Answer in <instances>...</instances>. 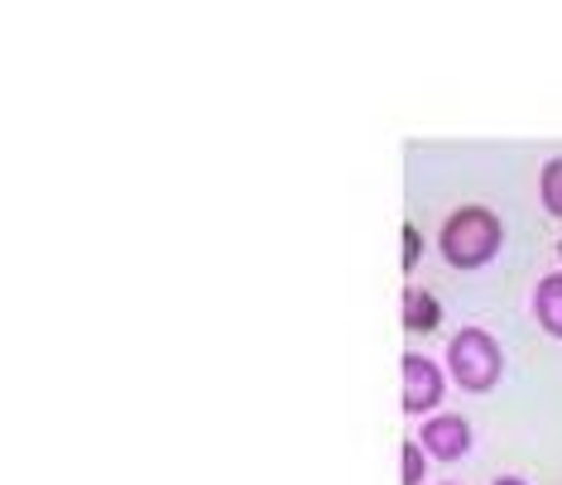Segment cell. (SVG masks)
Returning a JSON list of instances; mask_svg holds the SVG:
<instances>
[{
  "instance_id": "4",
  "label": "cell",
  "mask_w": 562,
  "mask_h": 485,
  "mask_svg": "<svg viewBox=\"0 0 562 485\" xmlns=\"http://www.w3.org/2000/svg\"><path fill=\"white\" fill-rule=\"evenodd\" d=\"M418 447H424L428 456H438V462H462L471 452V424L462 414H438L418 432Z\"/></svg>"
},
{
  "instance_id": "11",
  "label": "cell",
  "mask_w": 562,
  "mask_h": 485,
  "mask_svg": "<svg viewBox=\"0 0 562 485\" xmlns=\"http://www.w3.org/2000/svg\"><path fill=\"white\" fill-rule=\"evenodd\" d=\"M558 255H562V240H558Z\"/></svg>"
},
{
  "instance_id": "2",
  "label": "cell",
  "mask_w": 562,
  "mask_h": 485,
  "mask_svg": "<svg viewBox=\"0 0 562 485\" xmlns=\"http://www.w3.org/2000/svg\"><path fill=\"white\" fill-rule=\"evenodd\" d=\"M447 365H452L457 385L471 390V394H485L495 380H501V370H505L495 337H491V331H481V327H462V331H457L452 347H447Z\"/></svg>"
},
{
  "instance_id": "8",
  "label": "cell",
  "mask_w": 562,
  "mask_h": 485,
  "mask_svg": "<svg viewBox=\"0 0 562 485\" xmlns=\"http://www.w3.org/2000/svg\"><path fill=\"white\" fill-rule=\"evenodd\" d=\"M424 447L404 442V485H424Z\"/></svg>"
},
{
  "instance_id": "6",
  "label": "cell",
  "mask_w": 562,
  "mask_h": 485,
  "mask_svg": "<svg viewBox=\"0 0 562 485\" xmlns=\"http://www.w3.org/2000/svg\"><path fill=\"white\" fill-rule=\"evenodd\" d=\"M442 323V308H438V298L424 289H404V327L408 331H432Z\"/></svg>"
},
{
  "instance_id": "9",
  "label": "cell",
  "mask_w": 562,
  "mask_h": 485,
  "mask_svg": "<svg viewBox=\"0 0 562 485\" xmlns=\"http://www.w3.org/2000/svg\"><path fill=\"white\" fill-rule=\"evenodd\" d=\"M418 255H424V240H418L414 226H404V270H414Z\"/></svg>"
},
{
  "instance_id": "7",
  "label": "cell",
  "mask_w": 562,
  "mask_h": 485,
  "mask_svg": "<svg viewBox=\"0 0 562 485\" xmlns=\"http://www.w3.org/2000/svg\"><path fill=\"white\" fill-rule=\"evenodd\" d=\"M539 198H543V207H548V212H553V216H562V155L543 163V178H539Z\"/></svg>"
},
{
  "instance_id": "10",
  "label": "cell",
  "mask_w": 562,
  "mask_h": 485,
  "mask_svg": "<svg viewBox=\"0 0 562 485\" xmlns=\"http://www.w3.org/2000/svg\"><path fill=\"white\" fill-rule=\"evenodd\" d=\"M491 485H529L524 476H501V481H491Z\"/></svg>"
},
{
  "instance_id": "1",
  "label": "cell",
  "mask_w": 562,
  "mask_h": 485,
  "mask_svg": "<svg viewBox=\"0 0 562 485\" xmlns=\"http://www.w3.org/2000/svg\"><path fill=\"white\" fill-rule=\"evenodd\" d=\"M501 240H505L501 216L491 207H462L442 226V260L452 270H481V264H491L501 255Z\"/></svg>"
},
{
  "instance_id": "3",
  "label": "cell",
  "mask_w": 562,
  "mask_h": 485,
  "mask_svg": "<svg viewBox=\"0 0 562 485\" xmlns=\"http://www.w3.org/2000/svg\"><path fill=\"white\" fill-rule=\"evenodd\" d=\"M400 370H404V414L414 418V414L438 408V399H442V370L432 365L428 356H414V351L400 361Z\"/></svg>"
},
{
  "instance_id": "5",
  "label": "cell",
  "mask_w": 562,
  "mask_h": 485,
  "mask_svg": "<svg viewBox=\"0 0 562 485\" xmlns=\"http://www.w3.org/2000/svg\"><path fill=\"white\" fill-rule=\"evenodd\" d=\"M533 317L543 323L548 337H562V274L539 279V289H533Z\"/></svg>"
}]
</instances>
